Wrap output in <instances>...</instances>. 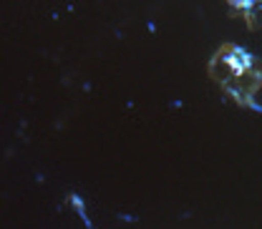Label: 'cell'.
I'll use <instances>...</instances> for the list:
<instances>
[{
  "label": "cell",
  "instance_id": "obj_2",
  "mask_svg": "<svg viewBox=\"0 0 262 229\" xmlns=\"http://www.w3.org/2000/svg\"><path fill=\"white\" fill-rule=\"evenodd\" d=\"M68 201H71V207L76 209V214L81 217L83 227H86V229H94V222H91V217H89V212H86V201H83V196L76 194V192H71V194H68Z\"/></svg>",
  "mask_w": 262,
  "mask_h": 229
},
{
  "label": "cell",
  "instance_id": "obj_4",
  "mask_svg": "<svg viewBox=\"0 0 262 229\" xmlns=\"http://www.w3.org/2000/svg\"><path fill=\"white\" fill-rule=\"evenodd\" d=\"M257 10H262V5H257Z\"/></svg>",
  "mask_w": 262,
  "mask_h": 229
},
{
  "label": "cell",
  "instance_id": "obj_1",
  "mask_svg": "<svg viewBox=\"0 0 262 229\" xmlns=\"http://www.w3.org/2000/svg\"><path fill=\"white\" fill-rule=\"evenodd\" d=\"M255 68H257V58L250 51H245L242 45H222L209 63V73L222 86H229Z\"/></svg>",
  "mask_w": 262,
  "mask_h": 229
},
{
  "label": "cell",
  "instance_id": "obj_3",
  "mask_svg": "<svg viewBox=\"0 0 262 229\" xmlns=\"http://www.w3.org/2000/svg\"><path fill=\"white\" fill-rule=\"evenodd\" d=\"M245 106H247V108H252V111H257V113H262V103H257L255 98H250V101H247Z\"/></svg>",
  "mask_w": 262,
  "mask_h": 229
}]
</instances>
